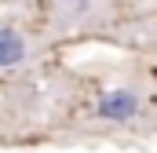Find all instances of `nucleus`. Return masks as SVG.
Segmentation results:
<instances>
[{
	"label": "nucleus",
	"instance_id": "nucleus-2",
	"mask_svg": "<svg viewBox=\"0 0 157 153\" xmlns=\"http://www.w3.org/2000/svg\"><path fill=\"white\" fill-rule=\"evenodd\" d=\"M26 55H29V44L18 37V29L4 26V29H0V66H4V69H15Z\"/></svg>",
	"mask_w": 157,
	"mask_h": 153
},
{
	"label": "nucleus",
	"instance_id": "nucleus-1",
	"mask_svg": "<svg viewBox=\"0 0 157 153\" xmlns=\"http://www.w3.org/2000/svg\"><path fill=\"white\" fill-rule=\"evenodd\" d=\"M135 113H139V99L132 91H113L99 102V117H106V120H132Z\"/></svg>",
	"mask_w": 157,
	"mask_h": 153
},
{
	"label": "nucleus",
	"instance_id": "nucleus-3",
	"mask_svg": "<svg viewBox=\"0 0 157 153\" xmlns=\"http://www.w3.org/2000/svg\"><path fill=\"white\" fill-rule=\"evenodd\" d=\"M66 4H80V0H66Z\"/></svg>",
	"mask_w": 157,
	"mask_h": 153
}]
</instances>
